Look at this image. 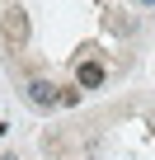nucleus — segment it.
Returning a JSON list of instances; mask_svg holds the SVG:
<instances>
[{
	"label": "nucleus",
	"mask_w": 155,
	"mask_h": 160,
	"mask_svg": "<svg viewBox=\"0 0 155 160\" xmlns=\"http://www.w3.org/2000/svg\"><path fill=\"white\" fill-rule=\"evenodd\" d=\"M28 99H33L38 108H52V104H61V90L52 85V80H42V75H33V80H28Z\"/></svg>",
	"instance_id": "nucleus-1"
},
{
	"label": "nucleus",
	"mask_w": 155,
	"mask_h": 160,
	"mask_svg": "<svg viewBox=\"0 0 155 160\" xmlns=\"http://www.w3.org/2000/svg\"><path fill=\"white\" fill-rule=\"evenodd\" d=\"M75 85L80 90H99L104 85V61H80L75 66Z\"/></svg>",
	"instance_id": "nucleus-2"
},
{
	"label": "nucleus",
	"mask_w": 155,
	"mask_h": 160,
	"mask_svg": "<svg viewBox=\"0 0 155 160\" xmlns=\"http://www.w3.org/2000/svg\"><path fill=\"white\" fill-rule=\"evenodd\" d=\"M5 33H10V38H24V33H28V24H24V14H19V10H10V19H5Z\"/></svg>",
	"instance_id": "nucleus-3"
},
{
	"label": "nucleus",
	"mask_w": 155,
	"mask_h": 160,
	"mask_svg": "<svg viewBox=\"0 0 155 160\" xmlns=\"http://www.w3.org/2000/svg\"><path fill=\"white\" fill-rule=\"evenodd\" d=\"M141 5H155V0H141Z\"/></svg>",
	"instance_id": "nucleus-4"
}]
</instances>
